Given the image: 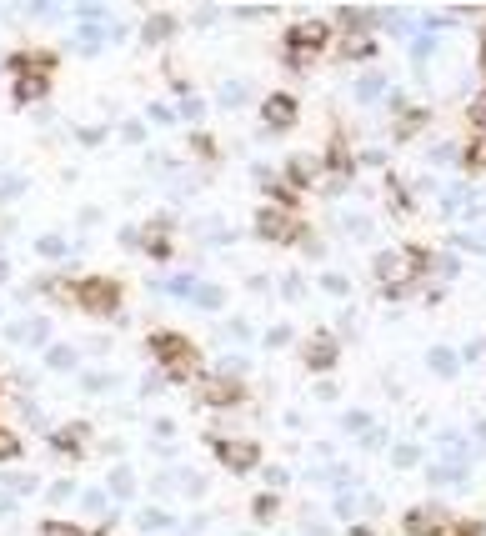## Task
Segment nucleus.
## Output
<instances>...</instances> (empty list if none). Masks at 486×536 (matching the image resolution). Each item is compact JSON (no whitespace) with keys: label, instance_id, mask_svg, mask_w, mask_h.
<instances>
[{"label":"nucleus","instance_id":"12","mask_svg":"<svg viewBox=\"0 0 486 536\" xmlns=\"http://www.w3.org/2000/svg\"><path fill=\"white\" fill-rule=\"evenodd\" d=\"M176 36V21L171 16H151L146 21V41H171Z\"/></svg>","mask_w":486,"mask_h":536},{"label":"nucleus","instance_id":"24","mask_svg":"<svg viewBox=\"0 0 486 536\" xmlns=\"http://www.w3.org/2000/svg\"><path fill=\"white\" fill-rule=\"evenodd\" d=\"M11 506H16V501H11V496H0V516H6V511H11Z\"/></svg>","mask_w":486,"mask_h":536},{"label":"nucleus","instance_id":"1","mask_svg":"<svg viewBox=\"0 0 486 536\" xmlns=\"http://www.w3.org/2000/svg\"><path fill=\"white\" fill-rule=\"evenodd\" d=\"M151 356H156V366L171 376V381H186V376H196V346L181 336V331H151Z\"/></svg>","mask_w":486,"mask_h":536},{"label":"nucleus","instance_id":"17","mask_svg":"<svg viewBox=\"0 0 486 536\" xmlns=\"http://www.w3.org/2000/svg\"><path fill=\"white\" fill-rule=\"evenodd\" d=\"M21 456V441L16 436H0V461H16Z\"/></svg>","mask_w":486,"mask_h":536},{"label":"nucleus","instance_id":"7","mask_svg":"<svg viewBox=\"0 0 486 536\" xmlns=\"http://www.w3.org/2000/svg\"><path fill=\"white\" fill-rule=\"evenodd\" d=\"M86 431H91V426H81V421H76V426H61V431L51 436V446H56L61 456H76V451L86 446Z\"/></svg>","mask_w":486,"mask_h":536},{"label":"nucleus","instance_id":"6","mask_svg":"<svg viewBox=\"0 0 486 536\" xmlns=\"http://www.w3.org/2000/svg\"><path fill=\"white\" fill-rule=\"evenodd\" d=\"M256 231H261L266 241H291V236H296V226H291L286 216H276V211H261V216H256Z\"/></svg>","mask_w":486,"mask_h":536},{"label":"nucleus","instance_id":"15","mask_svg":"<svg viewBox=\"0 0 486 536\" xmlns=\"http://www.w3.org/2000/svg\"><path fill=\"white\" fill-rule=\"evenodd\" d=\"M46 361H51L56 371H66V366H76V356H71V346H56V351H51Z\"/></svg>","mask_w":486,"mask_h":536},{"label":"nucleus","instance_id":"19","mask_svg":"<svg viewBox=\"0 0 486 536\" xmlns=\"http://www.w3.org/2000/svg\"><path fill=\"white\" fill-rule=\"evenodd\" d=\"M71 496H76V486H71V481H56V486H51V501H56V506H61V501H71Z\"/></svg>","mask_w":486,"mask_h":536},{"label":"nucleus","instance_id":"2","mask_svg":"<svg viewBox=\"0 0 486 536\" xmlns=\"http://www.w3.org/2000/svg\"><path fill=\"white\" fill-rule=\"evenodd\" d=\"M71 301L81 311H91V316H116L121 311V281H111V276H81L71 286Z\"/></svg>","mask_w":486,"mask_h":536},{"label":"nucleus","instance_id":"14","mask_svg":"<svg viewBox=\"0 0 486 536\" xmlns=\"http://www.w3.org/2000/svg\"><path fill=\"white\" fill-rule=\"evenodd\" d=\"M41 536H91V531H81V526H71V521H46Z\"/></svg>","mask_w":486,"mask_h":536},{"label":"nucleus","instance_id":"8","mask_svg":"<svg viewBox=\"0 0 486 536\" xmlns=\"http://www.w3.org/2000/svg\"><path fill=\"white\" fill-rule=\"evenodd\" d=\"M51 91V76H21L16 81V106H31V101H41Z\"/></svg>","mask_w":486,"mask_h":536},{"label":"nucleus","instance_id":"22","mask_svg":"<svg viewBox=\"0 0 486 536\" xmlns=\"http://www.w3.org/2000/svg\"><path fill=\"white\" fill-rule=\"evenodd\" d=\"M416 126H421V111H411V116H406V121H401V126H396V131H401V136H411V131H416Z\"/></svg>","mask_w":486,"mask_h":536},{"label":"nucleus","instance_id":"3","mask_svg":"<svg viewBox=\"0 0 486 536\" xmlns=\"http://www.w3.org/2000/svg\"><path fill=\"white\" fill-rule=\"evenodd\" d=\"M6 71H16V76H51L56 71V51H16L6 61Z\"/></svg>","mask_w":486,"mask_h":536},{"label":"nucleus","instance_id":"23","mask_svg":"<svg viewBox=\"0 0 486 536\" xmlns=\"http://www.w3.org/2000/svg\"><path fill=\"white\" fill-rule=\"evenodd\" d=\"M456 536H481V526H471V521H466V526H461Z\"/></svg>","mask_w":486,"mask_h":536},{"label":"nucleus","instance_id":"9","mask_svg":"<svg viewBox=\"0 0 486 536\" xmlns=\"http://www.w3.org/2000/svg\"><path fill=\"white\" fill-rule=\"evenodd\" d=\"M296 121V101L291 96H271L266 101V126H291Z\"/></svg>","mask_w":486,"mask_h":536},{"label":"nucleus","instance_id":"20","mask_svg":"<svg viewBox=\"0 0 486 536\" xmlns=\"http://www.w3.org/2000/svg\"><path fill=\"white\" fill-rule=\"evenodd\" d=\"M66 246H61V236H41V256H61Z\"/></svg>","mask_w":486,"mask_h":536},{"label":"nucleus","instance_id":"16","mask_svg":"<svg viewBox=\"0 0 486 536\" xmlns=\"http://www.w3.org/2000/svg\"><path fill=\"white\" fill-rule=\"evenodd\" d=\"M276 516V496H256V521H271Z\"/></svg>","mask_w":486,"mask_h":536},{"label":"nucleus","instance_id":"11","mask_svg":"<svg viewBox=\"0 0 486 536\" xmlns=\"http://www.w3.org/2000/svg\"><path fill=\"white\" fill-rule=\"evenodd\" d=\"M406 531H411V536H441V516L411 511V516H406Z\"/></svg>","mask_w":486,"mask_h":536},{"label":"nucleus","instance_id":"21","mask_svg":"<svg viewBox=\"0 0 486 536\" xmlns=\"http://www.w3.org/2000/svg\"><path fill=\"white\" fill-rule=\"evenodd\" d=\"M111 491H116V496H131V476L116 471V476H111Z\"/></svg>","mask_w":486,"mask_h":536},{"label":"nucleus","instance_id":"5","mask_svg":"<svg viewBox=\"0 0 486 536\" xmlns=\"http://www.w3.org/2000/svg\"><path fill=\"white\" fill-rule=\"evenodd\" d=\"M326 36H331V31H326L321 21H301V26H291V36H286V41H291V56H301V51H311V46L321 51V46H326Z\"/></svg>","mask_w":486,"mask_h":536},{"label":"nucleus","instance_id":"4","mask_svg":"<svg viewBox=\"0 0 486 536\" xmlns=\"http://www.w3.org/2000/svg\"><path fill=\"white\" fill-rule=\"evenodd\" d=\"M216 456H221L231 471H251V466L261 461V451H256L251 441H216Z\"/></svg>","mask_w":486,"mask_h":536},{"label":"nucleus","instance_id":"10","mask_svg":"<svg viewBox=\"0 0 486 536\" xmlns=\"http://www.w3.org/2000/svg\"><path fill=\"white\" fill-rule=\"evenodd\" d=\"M201 401H211V406H231V401H241V386H231V381H206Z\"/></svg>","mask_w":486,"mask_h":536},{"label":"nucleus","instance_id":"13","mask_svg":"<svg viewBox=\"0 0 486 536\" xmlns=\"http://www.w3.org/2000/svg\"><path fill=\"white\" fill-rule=\"evenodd\" d=\"M331 361H336V351H331L326 341H316V346L306 351V366H331Z\"/></svg>","mask_w":486,"mask_h":536},{"label":"nucleus","instance_id":"18","mask_svg":"<svg viewBox=\"0 0 486 536\" xmlns=\"http://www.w3.org/2000/svg\"><path fill=\"white\" fill-rule=\"evenodd\" d=\"M196 301H201V306H221V291H216V286H196Z\"/></svg>","mask_w":486,"mask_h":536}]
</instances>
